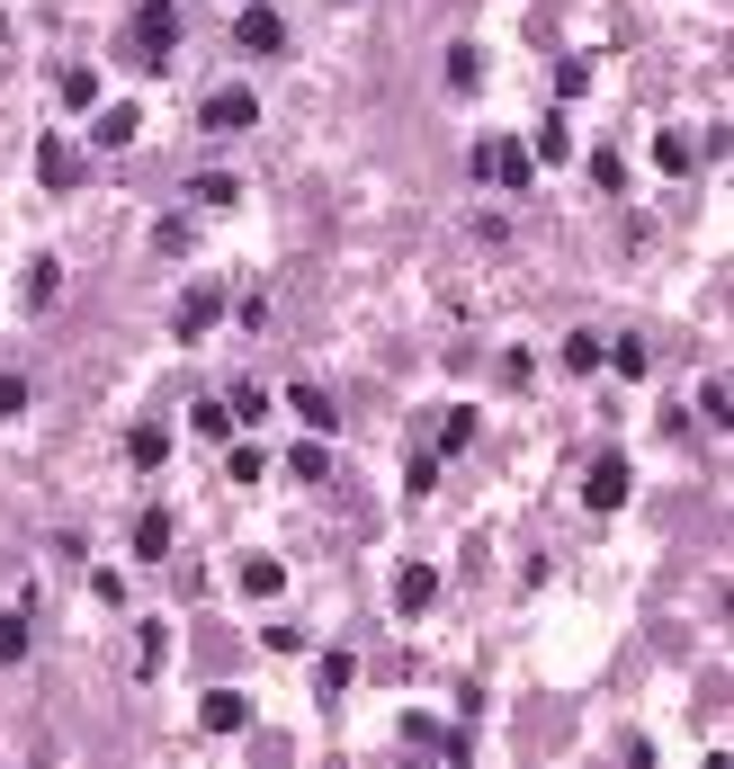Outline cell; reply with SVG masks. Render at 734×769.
I'll use <instances>...</instances> for the list:
<instances>
[{
    "label": "cell",
    "instance_id": "obj_1",
    "mask_svg": "<svg viewBox=\"0 0 734 769\" xmlns=\"http://www.w3.org/2000/svg\"><path fill=\"white\" fill-rule=\"evenodd\" d=\"M135 54L144 63H171L179 54V10H171V0H144V10H135Z\"/></svg>",
    "mask_w": 734,
    "mask_h": 769
},
{
    "label": "cell",
    "instance_id": "obj_2",
    "mask_svg": "<svg viewBox=\"0 0 734 769\" xmlns=\"http://www.w3.org/2000/svg\"><path fill=\"white\" fill-rule=\"evenodd\" d=\"M197 125H207V134H242V125H260V99L251 90H216L207 108H197Z\"/></svg>",
    "mask_w": 734,
    "mask_h": 769
},
{
    "label": "cell",
    "instance_id": "obj_3",
    "mask_svg": "<svg viewBox=\"0 0 734 769\" xmlns=\"http://www.w3.org/2000/svg\"><path fill=\"white\" fill-rule=\"evenodd\" d=\"M475 171H493L511 197L528 188V179H538V162H528V144H475Z\"/></svg>",
    "mask_w": 734,
    "mask_h": 769
},
{
    "label": "cell",
    "instance_id": "obj_4",
    "mask_svg": "<svg viewBox=\"0 0 734 769\" xmlns=\"http://www.w3.org/2000/svg\"><path fill=\"white\" fill-rule=\"evenodd\" d=\"M627 483H636V474H627V457H600V465H591V483H582V502H591V510H618V502H627Z\"/></svg>",
    "mask_w": 734,
    "mask_h": 769
},
{
    "label": "cell",
    "instance_id": "obj_5",
    "mask_svg": "<svg viewBox=\"0 0 734 769\" xmlns=\"http://www.w3.org/2000/svg\"><path fill=\"white\" fill-rule=\"evenodd\" d=\"M233 36H242V54H278V45H287V19H278V10H242Z\"/></svg>",
    "mask_w": 734,
    "mask_h": 769
},
{
    "label": "cell",
    "instance_id": "obj_6",
    "mask_svg": "<svg viewBox=\"0 0 734 769\" xmlns=\"http://www.w3.org/2000/svg\"><path fill=\"white\" fill-rule=\"evenodd\" d=\"M287 411H296L314 439H322V430H341V411H331V394H322V385H287Z\"/></svg>",
    "mask_w": 734,
    "mask_h": 769
},
{
    "label": "cell",
    "instance_id": "obj_7",
    "mask_svg": "<svg viewBox=\"0 0 734 769\" xmlns=\"http://www.w3.org/2000/svg\"><path fill=\"white\" fill-rule=\"evenodd\" d=\"M171 537H179L171 510H144V519H135V564H171Z\"/></svg>",
    "mask_w": 734,
    "mask_h": 769
},
{
    "label": "cell",
    "instance_id": "obj_8",
    "mask_svg": "<svg viewBox=\"0 0 734 769\" xmlns=\"http://www.w3.org/2000/svg\"><path fill=\"white\" fill-rule=\"evenodd\" d=\"M36 171H45L54 188H73V179H81V144H54V134H45V144H36Z\"/></svg>",
    "mask_w": 734,
    "mask_h": 769
},
{
    "label": "cell",
    "instance_id": "obj_9",
    "mask_svg": "<svg viewBox=\"0 0 734 769\" xmlns=\"http://www.w3.org/2000/svg\"><path fill=\"white\" fill-rule=\"evenodd\" d=\"M135 125H144L135 108H99V125H90V144H99V153H117V144H135Z\"/></svg>",
    "mask_w": 734,
    "mask_h": 769
},
{
    "label": "cell",
    "instance_id": "obj_10",
    "mask_svg": "<svg viewBox=\"0 0 734 769\" xmlns=\"http://www.w3.org/2000/svg\"><path fill=\"white\" fill-rule=\"evenodd\" d=\"M430 600H439V573H430V564H413L404 582H394V608H404V617H413V608H430Z\"/></svg>",
    "mask_w": 734,
    "mask_h": 769
},
{
    "label": "cell",
    "instance_id": "obj_11",
    "mask_svg": "<svg viewBox=\"0 0 734 769\" xmlns=\"http://www.w3.org/2000/svg\"><path fill=\"white\" fill-rule=\"evenodd\" d=\"M188 197H197V206H233V197H242V179H233V171H197V179H188Z\"/></svg>",
    "mask_w": 734,
    "mask_h": 769
},
{
    "label": "cell",
    "instance_id": "obj_12",
    "mask_svg": "<svg viewBox=\"0 0 734 769\" xmlns=\"http://www.w3.org/2000/svg\"><path fill=\"white\" fill-rule=\"evenodd\" d=\"M242 725H251V707H242L233 689H216V697H207V734H242Z\"/></svg>",
    "mask_w": 734,
    "mask_h": 769
},
{
    "label": "cell",
    "instance_id": "obj_13",
    "mask_svg": "<svg viewBox=\"0 0 734 769\" xmlns=\"http://www.w3.org/2000/svg\"><path fill=\"white\" fill-rule=\"evenodd\" d=\"M484 81V63H475V45H448V90H475Z\"/></svg>",
    "mask_w": 734,
    "mask_h": 769
},
{
    "label": "cell",
    "instance_id": "obj_14",
    "mask_svg": "<svg viewBox=\"0 0 734 769\" xmlns=\"http://www.w3.org/2000/svg\"><path fill=\"white\" fill-rule=\"evenodd\" d=\"M565 153H573V134L547 117V125H538V144H528V162H565Z\"/></svg>",
    "mask_w": 734,
    "mask_h": 769
},
{
    "label": "cell",
    "instance_id": "obj_15",
    "mask_svg": "<svg viewBox=\"0 0 734 769\" xmlns=\"http://www.w3.org/2000/svg\"><path fill=\"white\" fill-rule=\"evenodd\" d=\"M207 322H216V296H207V287H197V296L179 305V340H197V331H207Z\"/></svg>",
    "mask_w": 734,
    "mask_h": 769
},
{
    "label": "cell",
    "instance_id": "obj_16",
    "mask_svg": "<svg viewBox=\"0 0 734 769\" xmlns=\"http://www.w3.org/2000/svg\"><path fill=\"white\" fill-rule=\"evenodd\" d=\"M565 367H573V376L600 367V331H573V340H565Z\"/></svg>",
    "mask_w": 734,
    "mask_h": 769
},
{
    "label": "cell",
    "instance_id": "obj_17",
    "mask_svg": "<svg viewBox=\"0 0 734 769\" xmlns=\"http://www.w3.org/2000/svg\"><path fill=\"white\" fill-rule=\"evenodd\" d=\"M162 448H171V439H162L153 421H144V430H125V457H135V465H162Z\"/></svg>",
    "mask_w": 734,
    "mask_h": 769
},
{
    "label": "cell",
    "instance_id": "obj_18",
    "mask_svg": "<svg viewBox=\"0 0 734 769\" xmlns=\"http://www.w3.org/2000/svg\"><path fill=\"white\" fill-rule=\"evenodd\" d=\"M465 439H475V411H465V403H448V421H439V448H465Z\"/></svg>",
    "mask_w": 734,
    "mask_h": 769
},
{
    "label": "cell",
    "instance_id": "obj_19",
    "mask_svg": "<svg viewBox=\"0 0 734 769\" xmlns=\"http://www.w3.org/2000/svg\"><path fill=\"white\" fill-rule=\"evenodd\" d=\"M0 662H28V617H0Z\"/></svg>",
    "mask_w": 734,
    "mask_h": 769
},
{
    "label": "cell",
    "instance_id": "obj_20",
    "mask_svg": "<svg viewBox=\"0 0 734 769\" xmlns=\"http://www.w3.org/2000/svg\"><path fill=\"white\" fill-rule=\"evenodd\" d=\"M296 474H305V483H322V474H331V448H322V439H305V448H296Z\"/></svg>",
    "mask_w": 734,
    "mask_h": 769
},
{
    "label": "cell",
    "instance_id": "obj_21",
    "mask_svg": "<svg viewBox=\"0 0 734 769\" xmlns=\"http://www.w3.org/2000/svg\"><path fill=\"white\" fill-rule=\"evenodd\" d=\"M600 367H618V376H645V349H636V340H618V349H600Z\"/></svg>",
    "mask_w": 734,
    "mask_h": 769
},
{
    "label": "cell",
    "instance_id": "obj_22",
    "mask_svg": "<svg viewBox=\"0 0 734 769\" xmlns=\"http://www.w3.org/2000/svg\"><path fill=\"white\" fill-rule=\"evenodd\" d=\"M350 680H359V662H350V653H322V689H331V697H341Z\"/></svg>",
    "mask_w": 734,
    "mask_h": 769
},
{
    "label": "cell",
    "instance_id": "obj_23",
    "mask_svg": "<svg viewBox=\"0 0 734 769\" xmlns=\"http://www.w3.org/2000/svg\"><path fill=\"white\" fill-rule=\"evenodd\" d=\"M28 411V376H0V421H19Z\"/></svg>",
    "mask_w": 734,
    "mask_h": 769
},
{
    "label": "cell",
    "instance_id": "obj_24",
    "mask_svg": "<svg viewBox=\"0 0 734 769\" xmlns=\"http://www.w3.org/2000/svg\"><path fill=\"white\" fill-rule=\"evenodd\" d=\"M0 36H10V28H0Z\"/></svg>",
    "mask_w": 734,
    "mask_h": 769
}]
</instances>
